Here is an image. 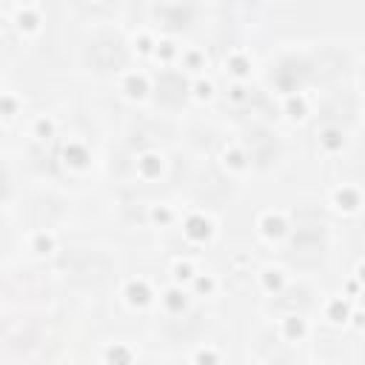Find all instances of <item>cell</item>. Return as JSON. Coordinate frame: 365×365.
Masks as SVG:
<instances>
[{"mask_svg": "<svg viewBox=\"0 0 365 365\" xmlns=\"http://www.w3.org/2000/svg\"><path fill=\"white\" fill-rule=\"evenodd\" d=\"M88 57H91V63L97 68H114V66L123 63V48L117 43H94Z\"/></svg>", "mask_w": 365, "mask_h": 365, "instance_id": "6da1fadb", "label": "cell"}]
</instances>
